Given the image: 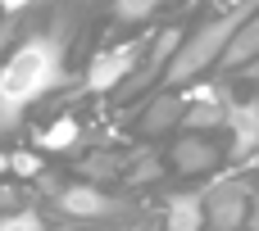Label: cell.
<instances>
[{"mask_svg": "<svg viewBox=\"0 0 259 231\" xmlns=\"http://www.w3.org/2000/svg\"><path fill=\"white\" fill-rule=\"evenodd\" d=\"M137 54H141V41H127L118 50H105L91 59V73H87V91H114L132 68H137Z\"/></svg>", "mask_w": 259, "mask_h": 231, "instance_id": "obj_3", "label": "cell"}, {"mask_svg": "<svg viewBox=\"0 0 259 231\" xmlns=\"http://www.w3.org/2000/svg\"><path fill=\"white\" fill-rule=\"evenodd\" d=\"M223 113L228 109H219L214 100H200V104L182 109V127L187 132H214V127H223Z\"/></svg>", "mask_w": 259, "mask_h": 231, "instance_id": "obj_11", "label": "cell"}, {"mask_svg": "<svg viewBox=\"0 0 259 231\" xmlns=\"http://www.w3.org/2000/svg\"><path fill=\"white\" fill-rule=\"evenodd\" d=\"M155 5H159V0H114V14H118L123 23H141V18L155 14Z\"/></svg>", "mask_w": 259, "mask_h": 231, "instance_id": "obj_13", "label": "cell"}, {"mask_svg": "<svg viewBox=\"0 0 259 231\" xmlns=\"http://www.w3.org/2000/svg\"><path fill=\"white\" fill-rule=\"evenodd\" d=\"M0 231H46V222L27 209V213H9V218H0Z\"/></svg>", "mask_w": 259, "mask_h": 231, "instance_id": "obj_14", "label": "cell"}, {"mask_svg": "<svg viewBox=\"0 0 259 231\" xmlns=\"http://www.w3.org/2000/svg\"><path fill=\"white\" fill-rule=\"evenodd\" d=\"M23 5H32V0H0V9H5V14H18Z\"/></svg>", "mask_w": 259, "mask_h": 231, "instance_id": "obj_18", "label": "cell"}, {"mask_svg": "<svg viewBox=\"0 0 259 231\" xmlns=\"http://www.w3.org/2000/svg\"><path fill=\"white\" fill-rule=\"evenodd\" d=\"M178 41H182L178 32H159V45H155V54H150V73L164 68V59H168V50H178ZM150 73H146V77H150Z\"/></svg>", "mask_w": 259, "mask_h": 231, "instance_id": "obj_15", "label": "cell"}, {"mask_svg": "<svg viewBox=\"0 0 259 231\" xmlns=\"http://www.w3.org/2000/svg\"><path fill=\"white\" fill-rule=\"evenodd\" d=\"M246 222H250V231H259V191L250 195V209H246Z\"/></svg>", "mask_w": 259, "mask_h": 231, "instance_id": "obj_17", "label": "cell"}, {"mask_svg": "<svg viewBox=\"0 0 259 231\" xmlns=\"http://www.w3.org/2000/svg\"><path fill=\"white\" fill-rule=\"evenodd\" d=\"M246 77H255V82H259V54L250 59V64H246Z\"/></svg>", "mask_w": 259, "mask_h": 231, "instance_id": "obj_19", "label": "cell"}, {"mask_svg": "<svg viewBox=\"0 0 259 231\" xmlns=\"http://www.w3.org/2000/svg\"><path fill=\"white\" fill-rule=\"evenodd\" d=\"M9 168H14L18 177H32V172H41V159L23 150V154H9Z\"/></svg>", "mask_w": 259, "mask_h": 231, "instance_id": "obj_16", "label": "cell"}, {"mask_svg": "<svg viewBox=\"0 0 259 231\" xmlns=\"http://www.w3.org/2000/svg\"><path fill=\"white\" fill-rule=\"evenodd\" d=\"M182 109H187V104L173 100V95H168V100H155V104L141 113V132H146V136H164L173 123H182Z\"/></svg>", "mask_w": 259, "mask_h": 231, "instance_id": "obj_10", "label": "cell"}, {"mask_svg": "<svg viewBox=\"0 0 259 231\" xmlns=\"http://www.w3.org/2000/svg\"><path fill=\"white\" fill-rule=\"evenodd\" d=\"M205 222L214 231H237L246 222V186H241V182H223L219 191H209V200H205Z\"/></svg>", "mask_w": 259, "mask_h": 231, "instance_id": "obj_4", "label": "cell"}, {"mask_svg": "<svg viewBox=\"0 0 259 231\" xmlns=\"http://www.w3.org/2000/svg\"><path fill=\"white\" fill-rule=\"evenodd\" d=\"M168 163L178 168V172H187V177H196V172H209L214 163H219V150L200 136V132H187L173 150H168Z\"/></svg>", "mask_w": 259, "mask_h": 231, "instance_id": "obj_5", "label": "cell"}, {"mask_svg": "<svg viewBox=\"0 0 259 231\" xmlns=\"http://www.w3.org/2000/svg\"><path fill=\"white\" fill-rule=\"evenodd\" d=\"M55 82H59V41L36 36V41L18 45L9 54V64L0 68V109H5V118H14L23 104L46 95Z\"/></svg>", "mask_w": 259, "mask_h": 231, "instance_id": "obj_1", "label": "cell"}, {"mask_svg": "<svg viewBox=\"0 0 259 231\" xmlns=\"http://www.w3.org/2000/svg\"><path fill=\"white\" fill-rule=\"evenodd\" d=\"M259 54V14H250V18H241V27L228 36V45H223V64L228 68H246L250 59Z\"/></svg>", "mask_w": 259, "mask_h": 231, "instance_id": "obj_6", "label": "cell"}, {"mask_svg": "<svg viewBox=\"0 0 259 231\" xmlns=\"http://www.w3.org/2000/svg\"><path fill=\"white\" fill-rule=\"evenodd\" d=\"M164 227L168 231H200L205 227V195H173Z\"/></svg>", "mask_w": 259, "mask_h": 231, "instance_id": "obj_8", "label": "cell"}, {"mask_svg": "<svg viewBox=\"0 0 259 231\" xmlns=\"http://www.w3.org/2000/svg\"><path fill=\"white\" fill-rule=\"evenodd\" d=\"M223 123L232 127V136H237V154H246V150H255L259 145V104H232L228 113H223Z\"/></svg>", "mask_w": 259, "mask_h": 231, "instance_id": "obj_7", "label": "cell"}, {"mask_svg": "<svg viewBox=\"0 0 259 231\" xmlns=\"http://www.w3.org/2000/svg\"><path fill=\"white\" fill-rule=\"evenodd\" d=\"M59 209H64L68 218H96V213L109 209V200H105L96 186H82V182H77V186H68V191L59 195Z\"/></svg>", "mask_w": 259, "mask_h": 231, "instance_id": "obj_9", "label": "cell"}, {"mask_svg": "<svg viewBox=\"0 0 259 231\" xmlns=\"http://www.w3.org/2000/svg\"><path fill=\"white\" fill-rule=\"evenodd\" d=\"M241 27V14H228V18H219V23H205L178 54H173V64H168V86H182V82H191V77H200L209 64H219V54H223V45H228V36Z\"/></svg>", "mask_w": 259, "mask_h": 231, "instance_id": "obj_2", "label": "cell"}, {"mask_svg": "<svg viewBox=\"0 0 259 231\" xmlns=\"http://www.w3.org/2000/svg\"><path fill=\"white\" fill-rule=\"evenodd\" d=\"M36 145H41V150H68V145H77V118H68V113L55 118V123L36 136Z\"/></svg>", "mask_w": 259, "mask_h": 231, "instance_id": "obj_12", "label": "cell"}]
</instances>
